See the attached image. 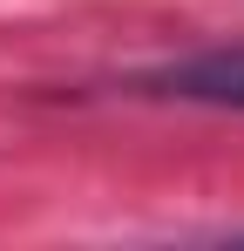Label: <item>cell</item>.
Returning a JSON list of instances; mask_svg holds the SVG:
<instances>
[{
  "mask_svg": "<svg viewBox=\"0 0 244 251\" xmlns=\"http://www.w3.org/2000/svg\"><path fill=\"white\" fill-rule=\"evenodd\" d=\"M156 95H176V102H210V109H244V48H203V54H183L149 75Z\"/></svg>",
  "mask_w": 244,
  "mask_h": 251,
  "instance_id": "1",
  "label": "cell"
}]
</instances>
